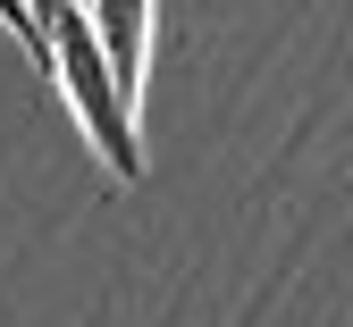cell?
<instances>
[{
	"instance_id": "cell-4",
	"label": "cell",
	"mask_w": 353,
	"mask_h": 327,
	"mask_svg": "<svg viewBox=\"0 0 353 327\" xmlns=\"http://www.w3.org/2000/svg\"><path fill=\"white\" fill-rule=\"evenodd\" d=\"M51 9H59V0H34V17H42V34H51Z\"/></svg>"
},
{
	"instance_id": "cell-3",
	"label": "cell",
	"mask_w": 353,
	"mask_h": 327,
	"mask_svg": "<svg viewBox=\"0 0 353 327\" xmlns=\"http://www.w3.org/2000/svg\"><path fill=\"white\" fill-rule=\"evenodd\" d=\"M0 25H9L26 51H34V67L51 59V34H42V17H34V0H0Z\"/></svg>"
},
{
	"instance_id": "cell-2",
	"label": "cell",
	"mask_w": 353,
	"mask_h": 327,
	"mask_svg": "<svg viewBox=\"0 0 353 327\" xmlns=\"http://www.w3.org/2000/svg\"><path fill=\"white\" fill-rule=\"evenodd\" d=\"M93 9V34L118 67V84L143 101V76H152V0H84Z\"/></svg>"
},
{
	"instance_id": "cell-1",
	"label": "cell",
	"mask_w": 353,
	"mask_h": 327,
	"mask_svg": "<svg viewBox=\"0 0 353 327\" xmlns=\"http://www.w3.org/2000/svg\"><path fill=\"white\" fill-rule=\"evenodd\" d=\"M42 76L68 92V109H76V126H84V143L101 151V168H110L118 184H143V126H135L143 101L118 84V67H110V51H101L84 0H59V9H51V59H42Z\"/></svg>"
}]
</instances>
